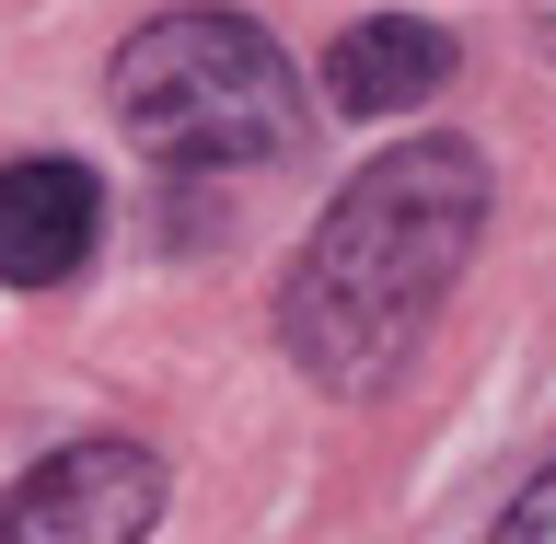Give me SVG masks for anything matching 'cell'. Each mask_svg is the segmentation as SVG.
Masks as SVG:
<instances>
[{"label":"cell","instance_id":"277c9868","mask_svg":"<svg viewBox=\"0 0 556 544\" xmlns=\"http://www.w3.org/2000/svg\"><path fill=\"white\" fill-rule=\"evenodd\" d=\"M104 232V186L81 163H12L0 174V278L12 290H59L93 267Z\"/></svg>","mask_w":556,"mask_h":544},{"label":"cell","instance_id":"8992f818","mask_svg":"<svg viewBox=\"0 0 556 544\" xmlns=\"http://www.w3.org/2000/svg\"><path fill=\"white\" fill-rule=\"evenodd\" d=\"M510 533H556V476H533V486L510 498Z\"/></svg>","mask_w":556,"mask_h":544},{"label":"cell","instance_id":"5b68a950","mask_svg":"<svg viewBox=\"0 0 556 544\" xmlns=\"http://www.w3.org/2000/svg\"><path fill=\"white\" fill-rule=\"evenodd\" d=\"M441 81H452V35L417 24V12H371L325 47V104L337 116H417Z\"/></svg>","mask_w":556,"mask_h":544},{"label":"cell","instance_id":"6da1fadb","mask_svg":"<svg viewBox=\"0 0 556 544\" xmlns=\"http://www.w3.org/2000/svg\"><path fill=\"white\" fill-rule=\"evenodd\" d=\"M486 232V151L406 139L337 186V208L302 232L278 278V347L313 394H382L441 325L452 278Z\"/></svg>","mask_w":556,"mask_h":544},{"label":"cell","instance_id":"52a82bcc","mask_svg":"<svg viewBox=\"0 0 556 544\" xmlns=\"http://www.w3.org/2000/svg\"><path fill=\"white\" fill-rule=\"evenodd\" d=\"M533 35H545V47H556V0H533Z\"/></svg>","mask_w":556,"mask_h":544},{"label":"cell","instance_id":"7a4b0ae2","mask_svg":"<svg viewBox=\"0 0 556 544\" xmlns=\"http://www.w3.org/2000/svg\"><path fill=\"white\" fill-rule=\"evenodd\" d=\"M116 116L151 163L220 174V163H278L302 139V69L278 59L267 24L243 12H163L116 47Z\"/></svg>","mask_w":556,"mask_h":544},{"label":"cell","instance_id":"3957f363","mask_svg":"<svg viewBox=\"0 0 556 544\" xmlns=\"http://www.w3.org/2000/svg\"><path fill=\"white\" fill-rule=\"evenodd\" d=\"M163 521V464L139 441H70L0 486V544H139Z\"/></svg>","mask_w":556,"mask_h":544}]
</instances>
